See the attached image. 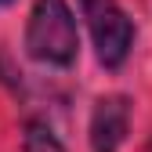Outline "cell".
<instances>
[{
    "instance_id": "obj_1",
    "label": "cell",
    "mask_w": 152,
    "mask_h": 152,
    "mask_svg": "<svg viewBox=\"0 0 152 152\" xmlns=\"http://www.w3.org/2000/svg\"><path fill=\"white\" fill-rule=\"evenodd\" d=\"M26 47L36 62L47 65H69L76 58V18L65 7V0H36V7L29 15V33Z\"/></svg>"
},
{
    "instance_id": "obj_2",
    "label": "cell",
    "mask_w": 152,
    "mask_h": 152,
    "mask_svg": "<svg viewBox=\"0 0 152 152\" xmlns=\"http://www.w3.org/2000/svg\"><path fill=\"white\" fill-rule=\"evenodd\" d=\"M87 29L94 36V51H98V62L105 69H116L127 62L130 44H134V26L123 15V7L116 0H80Z\"/></svg>"
},
{
    "instance_id": "obj_3",
    "label": "cell",
    "mask_w": 152,
    "mask_h": 152,
    "mask_svg": "<svg viewBox=\"0 0 152 152\" xmlns=\"http://www.w3.org/2000/svg\"><path fill=\"white\" fill-rule=\"evenodd\" d=\"M127 123H130V105L120 94H109L94 105L91 116V148L94 152H116L127 138Z\"/></svg>"
},
{
    "instance_id": "obj_4",
    "label": "cell",
    "mask_w": 152,
    "mask_h": 152,
    "mask_svg": "<svg viewBox=\"0 0 152 152\" xmlns=\"http://www.w3.org/2000/svg\"><path fill=\"white\" fill-rule=\"evenodd\" d=\"M26 152H65V148H62V141L54 138L47 127L29 123V130H26Z\"/></svg>"
},
{
    "instance_id": "obj_5",
    "label": "cell",
    "mask_w": 152,
    "mask_h": 152,
    "mask_svg": "<svg viewBox=\"0 0 152 152\" xmlns=\"http://www.w3.org/2000/svg\"><path fill=\"white\" fill-rule=\"evenodd\" d=\"M0 4H7V0H0Z\"/></svg>"
}]
</instances>
